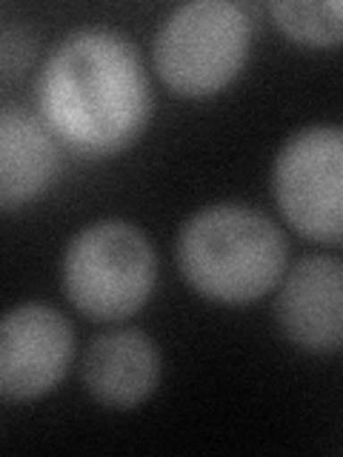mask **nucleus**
<instances>
[{
  "mask_svg": "<svg viewBox=\"0 0 343 457\" xmlns=\"http://www.w3.org/2000/svg\"><path fill=\"white\" fill-rule=\"evenodd\" d=\"M252 23L232 0H192L161 23L155 69L175 95L206 97L229 86L247 63Z\"/></svg>",
  "mask_w": 343,
  "mask_h": 457,
  "instance_id": "obj_3",
  "label": "nucleus"
},
{
  "mask_svg": "<svg viewBox=\"0 0 343 457\" xmlns=\"http://www.w3.org/2000/svg\"><path fill=\"white\" fill-rule=\"evenodd\" d=\"M272 189L297 235L343 243V129L309 126L283 143Z\"/></svg>",
  "mask_w": 343,
  "mask_h": 457,
  "instance_id": "obj_5",
  "label": "nucleus"
},
{
  "mask_svg": "<svg viewBox=\"0 0 343 457\" xmlns=\"http://www.w3.org/2000/svg\"><path fill=\"white\" fill-rule=\"evenodd\" d=\"M63 292L92 320H123L155 289V252L138 226L100 220L80 228L63 252Z\"/></svg>",
  "mask_w": 343,
  "mask_h": 457,
  "instance_id": "obj_4",
  "label": "nucleus"
},
{
  "mask_svg": "<svg viewBox=\"0 0 343 457\" xmlns=\"http://www.w3.org/2000/svg\"><path fill=\"white\" fill-rule=\"evenodd\" d=\"M80 378L104 406L129 409L155 392L161 378V354L140 328H114L89 343Z\"/></svg>",
  "mask_w": 343,
  "mask_h": 457,
  "instance_id": "obj_8",
  "label": "nucleus"
},
{
  "mask_svg": "<svg viewBox=\"0 0 343 457\" xmlns=\"http://www.w3.org/2000/svg\"><path fill=\"white\" fill-rule=\"evenodd\" d=\"M283 35L306 46L343 43V0H278L269 4Z\"/></svg>",
  "mask_w": 343,
  "mask_h": 457,
  "instance_id": "obj_10",
  "label": "nucleus"
},
{
  "mask_svg": "<svg viewBox=\"0 0 343 457\" xmlns=\"http://www.w3.org/2000/svg\"><path fill=\"white\" fill-rule=\"evenodd\" d=\"M75 335L61 312L46 303H23L0 323V395L35 400L66 375Z\"/></svg>",
  "mask_w": 343,
  "mask_h": 457,
  "instance_id": "obj_6",
  "label": "nucleus"
},
{
  "mask_svg": "<svg viewBox=\"0 0 343 457\" xmlns=\"http://www.w3.org/2000/svg\"><path fill=\"white\" fill-rule=\"evenodd\" d=\"M278 323L306 352L343 349V261L300 257L278 292Z\"/></svg>",
  "mask_w": 343,
  "mask_h": 457,
  "instance_id": "obj_7",
  "label": "nucleus"
},
{
  "mask_svg": "<svg viewBox=\"0 0 343 457\" xmlns=\"http://www.w3.org/2000/svg\"><path fill=\"white\" fill-rule=\"evenodd\" d=\"M286 237L266 214L221 204L192 214L178 235L186 283L214 303L243 306L272 292L286 269Z\"/></svg>",
  "mask_w": 343,
  "mask_h": 457,
  "instance_id": "obj_2",
  "label": "nucleus"
},
{
  "mask_svg": "<svg viewBox=\"0 0 343 457\" xmlns=\"http://www.w3.org/2000/svg\"><path fill=\"white\" fill-rule=\"evenodd\" d=\"M35 57V40L26 29L18 26H4V35H0V75H4V86H9L18 75H23L26 66L32 63Z\"/></svg>",
  "mask_w": 343,
  "mask_h": 457,
  "instance_id": "obj_11",
  "label": "nucleus"
},
{
  "mask_svg": "<svg viewBox=\"0 0 343 457\" xmlns=\"http://www.w3.org/2000/svg\"><path fill=\"white\" fill-rule=\"evenodd\" d=\"M57 169V149L52 129L40 114L18 104L0 106V206L21 209L49 189Z\"/></svg>",
  "mask_w": 343,
  "mask_h": 457,
  "instance_id": "obj_9",
  "label": "nucleus"
},
{
  "mask_svg": "<svg viewBox=\"0 0 343 457\" xmlns=\"http://www.w3.org/2000/svg\"><path fill=\"white\" fill-rule=\"evenodd\" d=\"M35 100L52 135L86 157L132 146L152 114L138 49L106 29H83L57 43L38 75Z\"/></svg>",
  "mask_w": 343,
  "mask_h": 457,
  "instance_id": "obj_1",
  "label": "nucleus"
}]
</instances>
